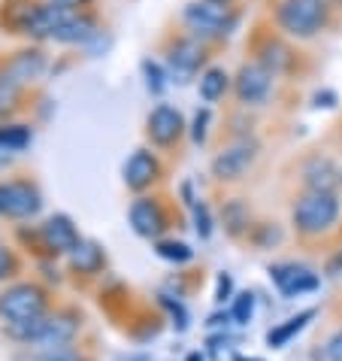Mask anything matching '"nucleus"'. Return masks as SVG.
<instances>
[{
    "mask_svg": "<svg viewBox=\"0 0 342 361\" xmlns=\"http://www.w3.org/2000/svg\"><path fill=\"white\" fill-rule=\"evenodd\" d=\"M227 92V73L221 67H209L203 76H200V97L203 100H218Z\"/></svg>",
    "mask_w": 342,
    "mask_h": 361,
    "instance_id": "obj_20",
    "label": "nucleus"
},
{
    "mask_svg": "<svg viewBox=\"0 0 342 361\" xmlns=\"http://www.w3.org/2000/svg\"><path fill=\"white\" fill-rule=\"evenodd\" d=\"M315 106L334 109V106H336V94H334V92H318V94H315Z\"/></svg>",
    "mask_w": 342,
    "mask_h": 361,
    "instance_id": "obj_33",
    "label": "nucleus"
},
{
    "mask_svg": "<svg viewBox=\"0 0 342 361\" xmlns=\"http://www.w3.org/2000/svg\"><path fill=\"white\" fill-rule=\"evenodd\" d=\"M224 228H227V234H234V237L248 228V209L243 200H230L224 207Z\"/></svg>",
    "mask_w": 342,
    "mask_h": 361,
    "instance_id": "obj_23",
    "label": "nucleus"
},
{
    "mask_svg": "<svg viewBox=\"0 0 342 361\" xmlns=\"http://www.w3.org/2000/svg\"><path fill=\"white\" fill-rule=\"evenodd\" d=\"M115 361H152L148 353H130V355H118Z\"/></svg>",
    "mask_w": 342,
    "mask_h": 361,
    "instance_id": "obj_35",
    "label": "nucleus"
},
{
    "mask_svg": "<svg viewBox=\"0 0 342 361\" xmlns=\"http://www.w3.org/2000/svg\"><path fill=\"white\" fill-rule=\"evenodd\" d=\"M79 328H82V322H79V316L73 313V310L49 313L39 337L27 349H31V353H55V349H67V346H73Z\"/></svg>",
    "mask_w": 342,
    "mask_h": 361,
    "instance_id": "obj_5",
    "label": "nucleus"
},
{
    "mask_svg": "<svg viewBox=\"0 0 342 361\" xmlns=\"http://www.w3.org/2000/svg\"><path fill=\"white\" fill-rule=\"evenodd\" d=\"M291 61V52L281 43H276V39H267L264 46H260V61L258 64H264L270 73H279L281 67H288Z\"/></svg>",
    "mask_w": 342,
    "mask_h": 361,
    "instance_id": "obj_21",
    "label": "nucleus"
},
{
    "mask_svg": "<svg viewBox=\"0 0 342 361\" xmlns=\"http://www.w3.org/2000/svg\"><path fill=\"white\" fill-rule=\"evenodd\" d=\"M88 37H94V25L88 22V18H82V16L70 13L64 18V25L55 31L52 39H61V43H82V39H88Z\"/></svg>",
    "mask_w": 342,
    "mask_h": 361,
    "instance_id": "obj_18",
    "label": "nucleus"
},
{
    "mask_svg": "<svg viewBox=\"0 0 342 361\" xmlns=\"http://www.w3.org/2000/svg\"><path fill=\"white\" fill-rule=\"evenodd\" d=\"M270 279L276 283V288L285 298H300V295H309L321 286V279L315 270H309L303 264H294V262H285V264H273L270 267Z\"/></svg>",
    "mask_w": 342,
    "mask_h": 361,
    "instance_id": "obj_7",
    "label": "nucleus"
},
{
    "mask_svg": "<svg viewBox=\"0 0 342 361\" xmlns=\"http://www.w3.org/2000/svg\"><path fill=\"white\" fill-rule=\"evenodd\" d=\"M27 143H31V131L25 125H0V146L25 149Z\"/></svg>",
    "mask_w": 342,
    "mask_h": 361,
    "instance_id": "obj_24",
    "label": "nucleus"
},
{
    "mask_svg": "<svg viewBox=\"0 0 342 361\" xmlns=\"http://www.w3.org/2000/svg\"><path fill=\"white\" fill-rule=\"evenodd\" d=\"M194 228H197V234L200 237H209L213 234V219H209V209H206V204H194Z\"/></svg>",
    "mask_w": 342,
    "mask_h": 361,
    "instance_id": "obj_29",
    "label": "nucleus"
},
{
    "mask_svg": "<svg viewBox=\"0 0 342 361\" xmlns=\"http://www.w3.org/2000/svg\"><path fill=\"white\" fill-rule=\"evenodd\" d=\"M122 173H125V185L127 188H134V192H143L146 185H152L155 179H158L160 167H158L152 152H146V149H137V152L125 161Z\"/></svg>",
    "mask_w": 342,
    "mask_h": 361,
    "instance_id": "obj_12",
    "label": "nucleus"
},
{
    "mask_svg": "<svg viewBox=\"0 0 342 361\" xmlns=\"http://www.w3.org/2000/svg\"><path fill=\"white\" fill-rule=\"evenodd\" d=\"M339 197L334 192H306L303 197L294 204V213H291V222L300 234L306 237H315V234H324L336 225L339 219Z\"/></svg>",
    "mask_w": 342,
    "mask_h": 361,
    "instance_id": "obj_2",
    "label": "nucleus"
},
{
    "mask_svg": "<svg viewBox=\"0 0 342 361\" xmlns=\"http://www.w3.org/2000/svg\"><path fill=\"white\" fill-rule=\"evenodd\" d=\"M55 6H61V9H70V13H73L76 6H82V4H88V0H52Z\"/></svg>",
    "mask_w": 342,
    "mask_h": 361,
    "instance_id": "obj_34",
    "label": "nucleus"
},
{
    "mask_svg": "<svg viewBox=\"0 0 342 361\" xmlns=\"http://www.w3.org/2000/svg\"><path fill=\"white\" fill-rule=\"evenodd\" d=\"M324 358H327V361H342V328L336 331L334 337L327 340V346H324Z\"/></svg>",
    "mask_w": 342,
    "mask_h": 361,
    "instance_id": "obj_31",
    "label": "nucleus"
},
{
    "mask_svg": "<svg viewBox=\"0 0 342 361\" xmlns=\"http://www.w3.org/2000/svg\"><path fill=\"white\" fill-rule=\"evenodd\" d=\"M15 270H18V262H15L13 249L0 243V283H6L9 276H15Z\"/></svg>",
    "mask_w": 342,
    "mask_h": 361,
    "instance_id": "obj_28",
    "label": "nucleus"
},
{
    "mask_svg": "<svg viewBox=\"0 0 342 361\" xmlns=\"http://www.w3.org/2000/svg\"><path fill=\"white\" fill-rule=\"evenodd\" d=\"M251 316H255V295H251V292L236 295L234 307H230V319H234L236 325H248Z\"/></svg>",
    "mask_w": 342,
    "mask_h": 361,
    "instance_id": "obj_25",
    "label": "nucleus"
},
{
    "mask_svg": "<svg viewBox=\"0 0 342 361\" xmlns=\"http://www.w3.org/2000/svg\"><path fill=\"white\" fill-rule=\"evenodd\" d=\"M251 161H255V143L243 140V143L227 146L224 152H218L213 158V173L218 179H239L248 170Z\"/></svg>",
    "mask_w": 342,
    "mask_h": 361,
    "instance_id": "obj_10",
    "label": "nucleus"
},
{
    "mask_svg": "<svg viewBox=\"0 0 342 361\" xmlns=\"http://www.w3.org/2000/svg\"><path fill=\"white\" fill-rule=\"evenodd\" d=\"M303 183H306L309 192H334L339 185V170L334 167L330 158L315 155L303 164Z\"/></svg>",
    "mask_w": 342,
    "mask_h": 361,
    "instance_id": "obj_15",
    "label": "nucleus"
},
{
    "mask_svg": "<svg viewBox=\"0 0 342 361\" xmlns=\"http://www.w3.org/2000/svg\"><path fill=\"white\" fill-rule=\"evenodd\" d=\"M327 0H281L276 9V22L285 34L309 39L327 25Z\"/></svg>",
    "mask_w": 342,
    "mask_h": 361,
    "instance_id": "obj_3",
    "label": "nucleus"
},
{
    "mask_svg": "<svg viewBox=\"0 0 342 361\" xmlns=\"http://www.w3.org/2000/svg\"><path fill=\"white\" fill-rule=\"evenodd\" d=\"M312 319H315V310H303V313H297V316H291L288 322H281L276 328H270L267 331V346H273V349H281V346H288L291 340H294L300 331H303Z\"/></svg>",
    "mask_w": 342,
    "mask_h": 361,
    "instance_id": "obj_17",
    "label": "nucleus"
},
{
    "mask_svg": "<svg viewBox=\"0 0 342 361\" xmlns=\"http://www.w3.org/2000/svg\"><path fill=\"white\" fill-rule=\"evenodd\" d=\"M218 4H227V0H218Z\"/></svg>",
    "mask_w": 342,
    "mask_h": 361,
    "instance_id": "obj_39",
    "label": "nucleus"
},
{
    "mask_svg": "<svg viewBox=\"0 0 342 361\" xmlns=\"http://www.w3.org/2000/svg\"><path fill=\"white\" fill-rule=\"evenodd\" d=\"M182 18L200 37H224L236 27V13L227 4H218V0H191Z\"/></svg>",
    "mask_w": 342,
    "mask_h": 361,
    "instance_id": "obj_4",
    "label": "nucleus"
},
{
    "mask_svg": "<svg viewBox=\"0 0 342 361\" xmlns=\"http://www.w3.org/2000/svg\"><path fill=\"white\" fill-rule=\"evenodd\" d=\"M43 197H39L37 185L15 179V183H0V216L6 219H27L39 213Z\"/></svg>",
    "mask_w": 342,
    "mask_h": 361,
    "instance_id": "obj_6",
    "label": "nucleus"
},
{
    "mask_svg": "<svg viewBox=\"0 0 342 361\" xmlns=\"http://www.w3.org/2000/svg\"><path fill=\"white\" fill-rule=\"evenodd\" d=\"M230 292H234V279H230V274H221L218 286H215V300L218 304H224V300L230 298Z\"/></svg>",
    "mask_w": 342,
    "mask_h": 361,
    "instance_id": "obj_32",
    "label": "nucleus"
},
{
    "mask_svg": "<svg viewBox=\"0 0 342 361\" xmlns=\"http://www.w3.org/2000/svg\"><path fill=\"white\" fill-rule=\"evenodd\" d=\"M49 316V295L37 283H13L0 292V325L4 334H15Z\"/></svg>",
    "mask_w": 342,
    "mask_h": 361,
    "instance_id": "obj_1",
    "label": "nucleus"
},
{
    "mask_svg": "<svg viewBox=\"0 0 342 361\" xmlns=\"http://www.w3.org/2000/svg\"><path fill=\"white\" fill-rule=\"evenodd\" d=\"M273 85V73L264 64H243L236 73V97L243 104H260L270 94Z\"/></svg>",
    "mask_w": 342,
    "mask_h": 361,
    "instance_id": "obj_9",
    "label": "nucleus"
},
{
    "mask_svg": "<svg viewBox=\"0 0 342 361\" xmlns=\"http://www.w3.org/2000/svg\"><path fill=\"white\" fill-rule=\"evenodd\" d=\"M130 225L139 237H158L160 231L167 228V219H164V209H160L158 200L152 197H139L130 204Z\"/></svg>",
    "mask_w": 342,
    "mask_h": 361,
    "instance_id": "obj_11",
    "label": "nucleus"
},
{
    "mask_svg": "<svg viewBox=\"0 0 342 361\" xmlns=\"http://www.w3.org/2000/svg\"><path fill=\"white\" fill-rule=\"evenodd\" d=\"M185 361H203V355H200V353H191Z\"/></svg>",
    "mask_w": 342,
    "mask_h": 361,
    "instance_id": "obj_36",
    "label": "nucleus"
},
{
    "mask_svg": "<svg viewBox=\"0 0 342 361\" xmlns=\"http://www.w3.org/2000/svg\"><path fill=\"white\" fill-rule=\"evenodd\" d=\"M155 252L164 258V262H173V264H185V262L194 258V249H191L188 243H182V240H158Z\"/></svg>",
    "mask_w": 342,
    "mask_h": 361,
    "instance_id": "obj_22",
    "label": "nucleus"
},
{
    "mask_svg": "<svg viewBox=\"0 0 342 361\" xmlns=\"http://www.w3.org/2000/svg\"><path fill=\"white\" fill-rule=\"evenodd\" d=\"M206 128H209V109H197L194 125H191V137H194V143H203L206 140Z\"/></svg>",
    "mask_w": 342,
    "mask_h": 361,
    "instance_id": "obj_30",
    "label": "nucleus"
},
{
    "mask_svg": "<svg viewBox=\"0 0 342 361\" xmlns=\"http://www.w3.org/2000/svg\"><path fill=\"white\" fill-rule=\"evenodd\" d=\"M143 76H146V85L148 92H164V70H160V64L155 61H143Z\"/></svg>",
    "mask_w": 342,
    "mask_h": 361,
    "instance_id": "obj_27",
    "label": "nucleus"
},
{
    "mask_svg": "<svg viewBox=\"0 0 342 361\" xmlns=\"http://www.w3.org/2000/svg\"><path fill=\"white\" fill-rule=\"evenodd\" d=\"M70 264L79 274H97L100 267H103V252H100V246L94 243H79L73 252H70Z\"/></svg>",
    "mask_w": 342,
    "mask_h": 361,
    "instance_id": "obj_19",
    "label": "nucleus"
},
{
    "mask_svg": "<svg viewBox=\"0 0 342 361\" xmlns=\"http://www.w3.org/2000/svg\"><path fill=\"white\" fill-rule=\"evenodd\" d=\"M39 70H43V52H37V49H34V52H18L13 61L6 64V73L0 76V85L13 88V92H15L22 82L34 79Z\"/></svg>",
    "mask_w": 342,
    "mask_h": 361,
    "instance_id": "obj_14",
    "label": "nucleus"
},
{
    "mask_svg": "<svg viewBox=\"0 0 342 361\" xmlns=\"http://www.w3.org/2000/svg\"><path fill=\"white\" fill-rule=\"evenodd\" d=\"M234 361H264V358H251V355H248V358H246V355H236V358H234Z\"/></svg>",
    "mask_w": 342,
    "mask_h": 361,
    "instance_id": "obj_37",
    "label": "nucleus"
},
{
    "mask_svg": "<svg viewBox=\"0 0 342 361\" xmlns=\"http://www.w3.org/2000/svg\"><path fill=\"white\" fill-rule=\"evenodd\" d=\"M339 185H342V170H339Z\"/></svg>",
    "mask_w": 342,
    "mask_h": 361,
    "instance_id": "obj_38",
    "label": "nucleus"
},
{
    "mask_svg": "<svg viewBox=\"0 0 342 361\" xmlns=\"http://www.w3.org/2000/svg\"><path fill=\"white\" fill-rule=\"evenodd\" d=\"M43 240H46V246L52 249V252H73V249L82 243L79 240V231L76 225L70 222L67 216H52V219H46V225H43Z\"/></svg>",
    "mask_w": 342,
    "mask_h": 361,
    "instance_id": "obj_13",
    "label": "nucleus"
},
{
    "mask_svg": "<svg viewBox=\"0 0 342 361\" xmlns=\"http://www.w3.org/2000/svg\"><path fill=\"white\" fill-rule=\"evenodd\" d=\"M185 131V118L182 113H179L176 106H167V104H160L152 109V116H148V122H146V134L152 143L158 146H170V143H176L179 137H182Z\"/></svg>",
    "mask_w": 342,
    "mask_h": 361,
    "instance_id": "obj_8",
    "label": "nucleus"
},
{
    "mask_svg": "<svg viewBox=\"0 0 342 361\" xmlns=\"http://www.w3.org/2000/svg\"><path fill=\"white\" fill-rule=\"evenodd\" d=\"M31 361H88L79 346L55 349V353H31Z\"/></svg>",
    "mask_w": 342,
    "mask_h": 361,
    "instance_id": "obj_26",
    "label": "nucleus"
},
{
    "mask_svg": "<svg viewBox=\"0 0 342 361\" xmlns=\"http://www.w3.org/2000/svg\"><path fill=\"white\" fill-rule=\"evenodd\" d=\"M203 49H200L194 39H179V43L170 49V67L179 76V82H185V76H194L200 64H203Z\"/></svg>",
    "mask_w": 342,
    "mask_h": 361,
    "instance_id": "obj_16",
    "label": "nucleus"
}]
</instances>
